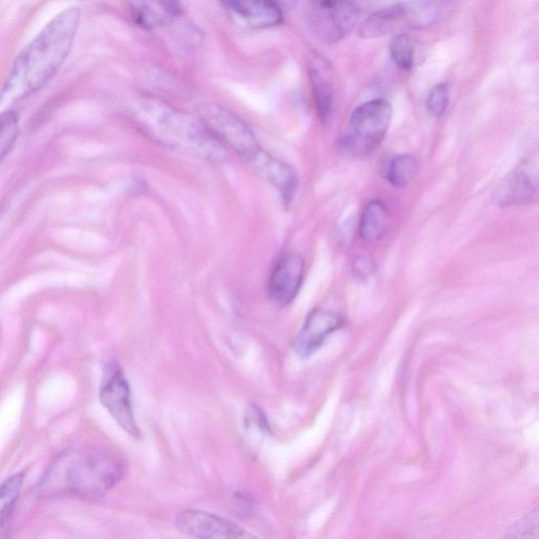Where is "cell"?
I'll return each instance as SVG.
<instances>
[{
  "mask_svg": "<svg viewBox=\"0 0 539 539\" xmlns=\"http://www.w3.org/2000/svg\"><path fill=\"white\" fill-rule=\"evenodd\" d=\"M198 118L227 150L248 162L263 149L249 126L222 106L204 103L197 107Z\"/></svg>",
  "mask_w": 539,
  "mask_h": 539,
  "instance_id": "cell-6",
  "label": "cell"
},
{
  "mask_svg": "<svg viewBox=\"0 0 539 539\" xmlns=\"http://www.w3.org/2000/svg\"><path fill=\"white\" fill-rule=\"evenodd\" d=\"M537 187L533 178L525 171L508 174L496 187L493 199L499 207H513L528 204L535 198Z\"/></svg>",
  "mask_w": 539,
  "mask_h": 539,
  "instance_id": "cell-14",
  "label": "cell"
},
{
  "mask_svg": "<svg viewBox=\"0 0 539 539\" xmlns=\"http://www.w3.org/2000/svg\"><path fill=\"white\" fill-rule=\"evenodd\" d=\"M18 134V115L13 111L0 113V165L13 150Z\"/></svg>",
  "mask_w": 539,
  "mask_h": 539,
  "instance_id": "cell-20",
  "label": "cell"
},
{
  "mask_svg": "<svg viewBox=\"0 0 539 539\" xmlns=\"http://www.w3.org/2000/svg\"><path fill=\"white\" fill-rule=\"evenodd\" d=\"M234 21L250 29L281 26L284 14L276 0H219Z\"/></svg>",
  "mask_w": 539,
  "mask_h": 539,
  "instance_id": "cell-11",
  "label": "cell"
},
{
  "mask_svg": "<svg viewBox=\"0 0 539 539\" xmlns=\"http://www.w3.org/2000/svg\"><path fill=\"white\" fill-rule=\"evenodd\" d=\"M176 527L182 533L196 538L238 539L254 535L229 519L201 510H187L176 517Z\"/></svg>",
  "mask_w": 539,
  "mask_h": 539,
  "instance_id": "cell-10",
  "label": "cell"
},
{
  "mask_svg": "<svg viewBox=\"0 0 539 539\" xmlns=\"http://www.w3.org/2000/svg\"><path fill=\"white\" fill-rule=\"evenodd\" d=\"M138 27L154 30L167 26L182 14L178 0H126Z\"/></svg>",
  "mask_w": 539,
  "mask_h": 539,
  "instance_id": "cell-13",
  "label": "cell"
},
{
  "mask_svg": "<svg viewBox=\"0 0 539 539\" xmlns=\"http://www.w3.org/2000/svg\"><path fill=\"white\" fill-rule=\"evenodd\" d=\"M282 195L285 203H290L296 193L298 179L293 169L262 150L251 162Z\"/></svg>",
  "mask_w": 539,
  "mask_h": 539,
  "instance_id": "cell-15",
  "label": "cell"
},
{
  "mask_svg": "<svg viewBox=\"0 0 539 539\" xmlns=\"http://www.w3.org/2000/svg\"><path fill=\"white\" fill-rule=\"evenodd\" d=\"M99 398L119 427L133 438H141V429L133 412L130 385L118 365L112 364L106 371Z\"/></svg>",
  "mask_w": 539,
  "mask_h": 539,
  "instance_id": "cell-8",
  "label": "cell"
},
{
  "mask_svg": "<svg viewBox=\"0 0 539 539\" xmlns=\"http://www.w3.org/2000/svg\"><path fill=\"white\" fill-rule=\"evenodd\" d=\"M305 262L296 252L284 253L275 262L268 281V295L279 307L290 305L304 283Z\"/></svg>",
  "mask_w": 539,
  "mask_h": 539,
  "instance_id": "cell-9",
  "label": "cell"
},
{
  "mask_svg": "<svg viewBox=\"0 0 539 539\" xmlns=\"http://www.w3.org/2000/svg\"><path fill=\"white\" fill-rule=\"evenodd\" d=\"M144 114L152 131L166 145L213 165L228 162V150L198 117L164 105H148Z\"/></svg>",
  "mask_w": 539,
  "mask_h": 539,
  "instance_id": "cell-3",
  "label": "cell"
},
{
  "mask_svg": "<svg viewBox=\"0 0 539 539\" xmlns=\"http://www.w3.org/2000/svg\"><path fill=\"white\" fill-rule=\"evenodd\" d=\"M59 473L61 490L86 499L104 497L126 474L121 457L98 447H87L58 459L51 468Z\"/></svg>",
  "mask_w": 539,
  "mask_h": 539,
  "instance_id": "cell-2",
  "label": "cell"
},
{
  "mask_svg": "<svg viewBox=\"0 0 539 539\" xmlns=\"http://www.w3.org/2000/svg\"><path fill=\"white\" fill-rule=\"evenodd\" d=\"M79 22L81 11L78 8L66 9L18 54L0 91V104L8 98L34 94L51 81L73 47Z\"/></svg>",
  "mask_w": 539,
  "mask_h": 539,
  "instance_id": "cell-1",
  "label": "cell"
},
{
  "mask_svg": "<svg viewBox=\"0 0 539 539\" xmlns=\"http://www.w3.org/2000/svg\"><path fill=\"white\" fill-rule=\"evenodd\" d=\"M448 9L449 0H408L370 15L359 28V34L376 38L429 28L441 22Z\"/></svg>",
  "mask_w": 539,
  "mask_h": 539,
  "instance_id": "cell-4",
  "label": "cell"
},
{
  "mask_svg": "<svg viewBox=\"0 0 539 539\" xmlns=\"http://www.w3.org/2000/svg\"><path fill=\"white\" fill-rule=\"evenodd\" d=\"M375 262L371 256H358L353 263V274L359 278H366L375 271Z\"/></svg>",
  "mask_w": 539,
  "mask_h": 539,
  "instance_id": "cell-23",
  "label": "cell"
},
{
  "mask_svg": "<svg viewBox=\"0 0 539 539\" xmlns=\"http://www.w3.org/2000/svg\"><path fill=\"white\" fill-rule=\"evenodd\" d=\"M307 3L312 28L329 43L339 41L357 21L353 0H307Z\"/></svg>",
  "mask_w": 539,
  "mask_h": 539,
  "instance_id": "cell-7",
  "label": "cell"
},
{
  "mask_svg": "<svg viewBox=\"0 0 539 539\" xmlns=\"http://www.w3.org/2000/svg\"><path fill=\"white\" fill-rule=\"evenodd\" d=\"M449 104V90L444 84L434 87L427 98V107L432 116L442 117Z\"/></svg>",
  "mask_w": 539,
  "mask_h": 539,
  "instance_id": "cell-22",
  "label": "cell"
},
{
  "mask_svg": "<svg viewBox=\"0 0 539 539\" xmlns=\"http://www.w3.org/2000/svg\"><path fill=\"white\" fill-rule=\"evenodd\" d=\"M309 73L318 116L324 124H328L334 108L331 70L323 58L315 57L311 61Z\"/></svg>",
  "mask_w": 539,
  "mask_h": 539,
  "instance_id": "cell-16",
  "label": "cell"
},
{
  "mask_svg": "<svg viewBox=\"0 0 539 539\" xmlns=\"http://www.w3.org/2000/svg\"><path fill=\"white\" fill-rule=\"evenodd\" d=\"M416 43L406 33L397 34L390 44V53L394 63L402 69H410L414 63Z\"/></svg>",
  "mask_w": 539,
  "mask_h": 539,
  "instance_id": "cell-21",
  "label": "cell"
},
{
  "mask_svg": "<svg viewBox=\"0 0 539 539\" xmlns=\"http://www.w3.org/2000/svg\"><path fill=\"white\" fill-rule=\"evenodd\" d=\"M390 224V212L385 204L379 201L370 202L363 210L359 234L363 241L374 244L386 235Z\"/></svg>",
  "mask_w": 539,
  "mask_h": 539,
  "instance_id": "cell-17",
  "label": "cell"
},
{
  "mask_svg": "<svg viewBox=\"0 0 539 539\" xmlns=\"http://www.w3.org/2000/svg\"><path fill=\"white\" fill-rule=\"evenodd\" d=\"M393 109L386 99H374L352 113L339 141L345 154L365 157L382 145L388 133Z\"/></svg>",
  "mask_w": 539,
  "mask_h": 539,
  "instance_id": "cell-5",
  "label": "cell"
},
{
  "mask_svg": "<svg viewBox=\"0 0 539 539\" xmlns=\"http://www.w3.org/2000/svg\"><path fill=\"white\" fill-rule=\"evenodd\" d=\"M418 172L417 159L410 154L397 155L391 159L387 168V181L397 189L409 186Z\"/></svg>",
  "mask_w": 539,
  "mask_h": 539,
  "instance_id": "cell-19",
  "label": "cell"
},
{
  "mask_svg": "<svg viewBox=\"0 0 539 539\" xmlns=\"http://www.w3.org/2000/svg\"><path fill=\"white\" fill-rule=\"evenodd\" d=\"M25 473H17L0 485V534L6 528L21 496Z\"/></svg>",
  "mask_w": 539,
  "mask_h": 539,
  "instance_id": "cell-18",
  "label": "cell"
},
{
  "mask_svg": "<svg viewBox=\"0 0 539 539\" xmlns=\"http://www.w3.org/2000/svg\"><path fill=\"white\" fill-rule=\"evenodd\" d=\"M341 315L328 311L316 310L306 319L301 332L295 338L293 348L298 356L310 357L321 348L326 339L343 326Z\"/></svg>",
  "mask_w": 539,
  "mask_h": 539,
  "instance_id": "cell-12",
  "label": "cell"
}]
</instances>
